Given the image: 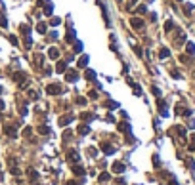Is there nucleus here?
I'll return each mask as SVG.
<instances>
[{
    "mask_svg": "<svg viewBox=\"0 0 195 185\" xmlns=\"http://www.w3.org/2000/svg\"><path fill=\"white\" fill-rule=\"evenodd\" d=\"M65 73H67L65 76H67L69 82H77V80H79V73H77V71H65Z\"/></svg>",
    "mask_w": 195,
    "mask_h": 185,
    "instance_id": "1",
    "label": "nucleus"
},
{
    "mask_svg": "<svg viewBox=\"0 0 195 185\" xmlns=\"http://www.w3.org/2000/svg\"><path fill=\"white\" fill-rule=\"evenodd\" d=\"M46 92H48V93H52V95H56V93H59V92H61V88H59L58 84H50V86H46Z\"/></svg>",
    "mask_w": 195,
    "mask_h": 185,
    "instance_id": "2",
    "label": "nucleus"
},
{
    "mask_svg": "<svg viewBox=\"0 0 195 185\" xmlns=\"http://www.w3.org/2000/svg\"><path fill=\"white\" fill-rule=\"evenodd\" d=\"M101 149H103V153H107V155H111V153L115 151V149H113V145H111V143H105V141L101 143Z\"/></svg>",
    "mask_w": 195,
    "mask_h": 185,
    "instance_id": "3",
    "label": "nucleus"
},
{
    "mask_svg": "<svg viewBox=\"0 0 195 185\" xmlns=\"http://www.w3.org/2000/svg\"><path fill=\"white\" fill-rule=\"evenodd\" d=\"M113 172H115V174L124 172V164H123V162H115V164H113Z\"/></svg>",
    "mask_w": 195,
    "mask_h": 185,
    "instance_id": "4",
    "label": "nucleus"
},
{
    "mask_svg": "<svg viewBox=\"0 0 195 185\" xmlns=\"http://www.w3.org/2000/svg\"><path fill=\"white\" fill-rule=\"evenodd\" d=\"M71 120H73V114H65V116H61V118H59V124H61V126H65V124H69Z\"/></svg>",
    "mask_w": 195,
    "mask_h": 185,
    "instance_id": "5",
    "label": "nucleus"
},
{
    "mask_svg": "<svg viewBox=\"0 0 195 185\" xmlns=\"http://www.w3.org/2000/svg\"><path fill=\"white\" fill-rule=\"evenodd\" d=\"M56 71L58 73H65L67 71V63H65V61H59V63L56 65Z\"/></svg>",
    "mask_w": 195,
    "mask_h": 185,
    "instance_id": "6",
    "label": "nucleus"
},
{
    "mask_svg": "<svg viewBox=\"0 0 195 185\" xmlns=\"http://www.w3.org/2000/svg\"><path fill=\"white\" fill-rule=\"evenodd\" d=\"M44 4H46V8H44V14H46V15H50V14H52V10H54L52 2H50V0H44Z\"/></svg>",
    "mask_w": 195,
    "mask_h": 185,
    "instance_id": "7",
    "label": "nucleus"
},
{
    "mask_svg": "<svg viewBox=\"0 0 195 185\" xmlns=\"http://www.w3.org/2000/svg\"><path fill=\"white\" fill-rule=\"evenodd\" d=\"M88 61H90V57H88V56H82V57L79 59V67H86Z\"/></svg>",
    "mask_w": 195,
    "mask_h": 185,
    "instance_id": "8",
    "label": "nucleus"
},
{
    "mask_svg": "<svg viewBox=\"0 0 195 185\" xmlns=\"http://www.w3.org/2000/svg\"><path fill=\"white\" fill-rule=\"evenodd\" d=\"M48 56H50L52 59H58V57H59V50H58V48H52V50L48 52Z\"/></svg>",
    "mask_w": 195,
    "mask_h": 185,
    "instance_id": "9",
    "label": "nucleus"
},
{
    "mask_svg": "<svg viewBox=\"0 0 195 185\" xmlns=\"http://www.w3.org/2000/svg\"><path fill=\"white\" fill-rule=\"evenodd\" d=\"M14 78H15V82H19V84H25V82H23V78H25V74H23V73H15V74H14Z\"/></svg>",
    "mask_w": 195,
    "mask_h": 185,
    "instance_id": "10",
    "label": "nucleus"
},
{
    "mask_svg": "<svg viewBox=\"0 0 195 185\" xmlns=\"http://www.w3.org/2000/svg\"><path fill=\"white\" fill-rule=\"evenodd\" d=\"M132 27H136V29L144 27V21H142V19H138V17H134V19H132Z\"/></svg>",
    "mask_w": 195,
    "mask_h": 185,
    "instance_id": "11",
    "label": "nucleus"
},
{
    "mask_svg": "<svg viewBox=\"0 0 195 185\" xmlns=\"http://www.w3.org/2000/svg\"><path fill=\"white\" fill-rule=\"evenodd\" d=\"M88 132H90V126H86V124H82V126H79V134H80V135L88 134Z\"/></svg>",
    "mask_w": 195,
    "mask_h": 185,
    "instance_id": "12",
    "label": "nucleus"
},
{
    "mask_svg": "<svg viewBox=\"0 0 195 185\" xmlns=\"http://www.w3.org/2000/svg\"><path fill=\"white\" fill-rule=\"evenodd\" d=\"M84 76H86L88 80H96V73H94V71H90V69H88V71L84 73Z\"/></svg>",
    "mask_w": 195,
    "mask_h": 185,
    "instance_id": "13",
    "label": "nucleus"
},
{
    "mask_svg": "<svg viewBox=\"0 0 195 185\" xmlns=\"http://www.w3.org/2000/svg\"><path fill=\"white\" fill-rule=\"evenodd\" d=\"M186 50H188V54H191V56H195V44L188 42V46H186Z\"/></svg>",
    "mask_w": 195,
    "mask_h": 185,
    "instance_id": "14",
    "label": "nucleus"
},
{
    "mask_svg": "<svg viewBox=\"0 0 195 185\" xmlns=\"http://www.w3.org/2000/svg\"><path fill=\"white\" fill-rule=\"evenodd\" d=\"M168 56H170V52L166 50V48H163V50L159 52V57H161V59H165V57H168Z\"/></svg>",
    "mask_w": 195,
    "mask_h": 185,
    "instance_id": "15",
    "label": "nucleus"
},
{
    "mask_svg": "<svg viewBox=\"0 0 195 185\" xmlns=\"http://www.w3.org/2000/svg\"><path fill=\"white\" fill-rule=\"evenodd\" d=\"M36 31H38V33H46V23H38V25H36Z\"/></svg>",
    "mask_w": 195,
    "mask_h": 185,
    "instance_id": "16",
    "label": "nucleus"
},
{
    "mask_svg": "<svg viewBox=\"0 0 195 185\" xmlns=\"http://www.w3.org/2000/svg\"><path fill=\"white\" fill-rule=\"evenodd\" d=\"M73 50L77 52V54H80V52H82V44H80V42H75V44H73Z\"/></svg>",
    "mask_w": 195,
    "mask_h": 185,
    "instance_id": "17",
    "label": "nucleus"
},
{
    "mask_svg": "<svg viewBox=\"0 0 195 185\" xmlns=\"http://www.w3.org/2000/svg\"><path fill=\"white\" fill-rule=\"evenodd\" d=\"M69 160H79V155H77V151H71V153H69Z\"/></svg>",
    "mask_w": 195,
    "mask_h": 185,
    "instance_id": "18",
    "label": "nucleus"
},
{
    "mask_svg": "<svg viewBox=\"0 0 195 185\" xmlns=\"http://www.w3.org/2000/svg\"><path fill=\"white\" fill-rule=\"evenodd\" d=\"M73 38H75V31H69V33H67V42H73Z\"/></svg>",
    "mask_w": 195,
    "mask_h": 185,
    "instance_id": "19",
    "label": "nucleus"
},
{
    "mask_svg": "<svg viewBox=\"0 0 195 185\" xmlns=\"http://www.w3.org/2000/svg\"><path fill=\"white\" fill-rule=\"evenodd\" d=\"M0 27H8V21H6V17L0 14Z\"/></svg>",
    "mask_w": 195,
    "mask_h": 185,
    "instance_id": "20",
    "label": "nucleus"
},
{
    "mask_svg": "<svg viewBox=\"0 0 195 185\" xmlns=\"http://www.w3.org/2000/svg\"><path fill=\"white\" fill-rule=\"evenodd\" d=\"M73 172H75L77 176H82V174H84V170H82L80 166H77V168H73Z\"/></svg>",
    "mask_w": 195,
    "mask_h": 185,
    "instance_id": "21",
    "label": "nucleus"
},
{
    "mask_svg": "<svg viewBox=\"0 0 195 185\" xmlns=\"http://www.w3.org/2000/svg\"><path fill=\"white\" fill-rule=\"evenodd\" d=\"M134 93H136V95H142V88H140V86H134Z\"/></svg>",
    "mask_w": 195,
    "mask_h": 185,
    "instance_id": "22",
    "label": "nucleus"
},
{
    "mask_svg": "<svg viewBox=\"0 0 195 185\" xmlns=\"http://www.w3.org/2000/svg\"><path fill=\"white\" fill-rule=\"evenodd\" d=\"M100 181H109V174H101V176H100Z\"/></svg>",
    "mask_w": 195,
    "mask_h": 185,
    "instance_id": "23",
    "label": "nucleus"
},
{
    "mask_svg": "<svg viewBox=\"0 0 195 185\" xmlns=\"http://www.w3.org/2000/svg\"><path fill=\"white\" fill-rule=\"evenodd\" d=\"M172 27H174V25H172V21H166V23H165V31H170Z\"/></svg>",
    "mask_w": 195,
    "mask_h": 185,
    "instance_id": "24",
    "label": "nucleus"
},
{
    "mask_svg": "<svg viewBox=\"0 0 195 185\" xmlns=\"http://www.w3.org/2000/svg\"><path fill=\"white\" fill-rule=\"evenodd\" d=\"M151 92L155 93V95H157V97H159V95H161V92H159V88H155V86H153V88H151Z\"/></svg>",
    "mask_w": 195,
    "mask_h": 185,
    "instance_id": "25",
    "label": "nucleus"
},
{
    "mask_svg": "<svg viewBox=\"0 0 195 185\" xmlns=\"http://www.w3.org/2000/svg\"><path fill=\"white\" fill-rule=\"evenodd\" d=\"M88 155H90V157H96V149H94V147H90V149H88Z\"/></svg>",
    "mask_w": 195,
    "mask_h": 185,
    "instance_id": "26",
    "label": "nucleus"
},
{
    "mask_svg": "<svg viewBox=\"0 0 195 185\" xmlns=\"http://www.w3.org/2000/svg\"><path fill=\"white\" fill-rule=\"evenodd\" d=\"M77 103H79V105H84V103H86V99H84V97H77Z\"/></svg>",
    "mask_w": 195,
    "mask_h": 185,
    "instance_id": "27",
    "label": "nucleus"
},
{
    "mask_svg": "<svg viewBox=\"0 0 195 185\" xmlns=\"http://www.w3.org/2000/svg\"><path fill=\"white\" fill-rule=\"evenodd\" d=\"M138 14H145V6H138Z\"/></svg>",
    "mask_w": 195,
    "mask_h": 185,
    "instance_id": "28",
    "label": "nucleus"
},
{
    "mask_svg": "<svg viewBox=\"0 0 195 185\" xmlns=\"http://www.w3.org/2000/svg\"><path fill=\"white\" fill-rule=\"evenodd\" d=\"M50 23H52V25H54V27H56V25H59V19H58V17H54V19H52Z\"/></svg>",
    "mask_w": 195,
    "mask_h": 185,
    "instance_id": "29",
    "label": "nucleus"
},
{
    "mask_svg": "<svg viewBox=\"0 0 195 185\" xmlns=\"http://www.w3.org/2000/svg\"><path fill=\"white\" fill-rule=\"evenodd\" d=\"M107 107H109V109H115L117 103H113V101H107Z\"/></svg>",
    "mask_w": 195,
    "mask_h": 185,
    "instance_id": "30",
    "label": "nucleus"
},
{
    "mask_svg": "<svg viewBox=\"0 0 195 185\" xmlns=\"http://www.w3.org/2000/svg\"><path fill=\"white\" fill-rule=\"evenodd\" d=\"M2 109H4V103H2V101H0V111H2Z\"/></svg>",
    "mask_w": 195,
    "mask_h": 185,
    "instance_id": "31",
    "label": "nucleus"
},
{
    "mask_svg": "<svg viewBox=\"0 0 195 185\" xmlns=\"http://www.w3.org/2000/svg\"><path fill=\"white\" fill-rule=\"evenodd\" d=\"M0 92H2V86H0Z\"/></svg>",
    "mask_w": 195,
    "mask_h": 185,
    "instance_id": "32",
    "label": "nucleus"
},
{
    "mask_svg": "<svg viewBox=\"0 0 195 185\" xmlns=\"http://www.w3.org/2000/svg\"><path fill=\"white\" fill-rule=\"evenodd\" d=\"M119 2H121V0H119Z\"/></svg>",
    "mask_w": 195,
    "mask_h": 185,
    "instance_id": "33",
    "label": "nucleus"
}]
</instances>
